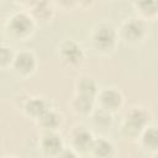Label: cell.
I'll return each mask as SVG.
<instances>
[{"label":"cell","mask_w":158,"mask_h":158,"mask_svg":"<svg viewBox=\"0 0 158 158\" xmlns=\"http://www.w3.org/2000/svg\"><path fill=\"white\" fill-rule=\"evenodd\" d=\"M115 37H116V35H115V31H114L112 26L102 23L95 30L94 42L98 47H100L102 49H106V48H110L114 44Z\"/></svg>","instance_id":"cell-1"},{"label":"cell","mask_w":158,"mask_h":158,"mask_svg":"<svg viewBox=\"0 0 158 158\" xmlns=\"http://www.w3.org/2000/svg\"><path fill=\"white\" fill-rule=\"evenodd\" d=\"M9 26L14 33H16L17 36H23L31 31L32 22H31V19L25 14H17L11 19Z\"/></svg>","instance_id":"cell-2"},{"label":"cell","mask_w":158,"mask_h":158,"mask_svg":"<svg viewBox=\"0 0 158 158\" xmlns=\"http://www.w3.org/2000/svg\"><path fill=\"white\" fill-rule=\"evenodd\" d=\"M60 53L64 60L69 62V63H77L80 60L81 58V51L80 47L77 46L74 42L72 41H67L62 44L60 47Z\"/></svg>","instance_id":"cell-3"},{"label":"cell","mask_w":158,"mask_h":158,"mask_svg":"<svg viewBox=\"0 0 158 158\" xmlns=\"http://www.w3.org/2000/svg\"><path fill=\"white\" fill-rule=\"evenodd\" d=\"M35 67V57L28 52H21L15 58V68L21 73H30Z\"/></svg>","instance_id":"cell-4"},{"label":"cell","mask_w":158,"mask_h":158,"mask_svg":"<svg viewBox=\"0 0 158 158\" xmlns=\"http://www.w3.org/2000/svg\"><path fill=\"white\" fill-rule=\"evenodd\" d=\"M147 121V116L142 110H133L128 116H127V121H126V126L125 128H130L135 132H138L139 128L146 123Z\"/></svg>","instance_id":"cell-5"},{"label":"cell","mask_w":158,"mask_h":158,"mask_svg":"<svg viewBox=\"0 0 158 158\" xmlns=\"http://www.w3.org/2000/svg\"><path fill=\"white\" fill-rule=\"evenodd\" d=\"M144 33V26L139 21H130L123 27V35L130 41L139 40Z\"/></svg>","instance_id":"cell-6"},{"label":"cell","mask_w":158,"mask_h":158,"mask_svg":"<svg viewBox=\"0 0 158 158\" xmlns=\"http://www.w3.org/2000/svg\"><path fill=\"white\" fill-rule=\"evenodd\" d=\"M101 102L105 106V109H116L121 104V95L115 90H105L101 94Z\"/></svg>","instance_id":"cell-7"},{"label":"cell","mask_w":158,"mask_h":158,"mask_svg":"<svg viewBox=\"0 0 158 158\" xmlns=\"http://www.w3.org/2000/svg\"><path fill=\"white\" fill-rule=\"evenodd\" d=\"M42 147L47 153H56L60 149V139L53 133H47L42 139Z\"/></svg>","instance_id":"cell-8"},{"label":"cell","mask_w":158,"mask_h":158,"mask_svg":"<svg viewBox=\"0 0 158 158\" xmlns=\"http://www.w3.org/2000/svg\"><path fill=\"white\" fill-rule=\"evenodd\" d=\"M74 142H75V146L78 147V149H83V151H86L89 148H91L93 146V137L88 132V131H80L75 135L74 137Z\"/></svg>","instance_id":"cell-9"},{"label":"cell","mask_w":158,"mask_h":158,"mask_svg":"<svg viewBox=\"0 0 158 158\" xmlns=\"http://www.w3.org/2000/svg\"><path fill=\"white\" fill-rule=\"evenodd\" d=\"M40 121L42 123L43 127L51 130V128H54L58 126L59 123V117L54 114V112H48V111H44L40 117Z\"/></svg>","instance_id":"cell-10"},{"label":"cell","mask_w":158,"mask_h":158,"mask_svg":"<svg viewBox=\"0 0 158 158\" xmlns=\"http://www.w3.org/2000/svg\"><path fill=\"white\" fill-rule=\"evenodd\" d=\"M91 148L94 149L95 154L98 156H110L111 152H112V146L111 143H109L107 141H104V139H99L96 142H93V146Z\"/></svg>","instance_id":"cell-11"},{"label":"cell","mask_w":158,"mask_h":158,"mask_svg":"<svg viewBox=\"0 0 158 158\" xmlns=\"http://www.w3.org/2000/svg\"><path fill=\"white\" fill-rule=\"evenodd\" d=\"M26 110H27L28 114L40 117V116L46 111V105H44V102H43L42 100L35 99V100L28 101V104L26 105Z\"/></svg>","instance_id":"cell-12"},{"label":"cell","mask_w":158,"mask_h":158,"mask_svg":"<svg viewBox=\"0 0 158 158\" xmlns=\"http://www.w3.org/2000/svg\"><path fill=\"white\" fill-rule=\"evenodd\" d=\"M95 91H96V86H95V83L91 79L84 78L83 80H80V83H79V93L80 94L79 95L91 98Z\"/></svg>","instance_id":"cell-13"},{"label":"cell","mask_w":158,"mask_h":158,"mask_svg":"<svg viewBox=\"0 0 158 158\" xmlns=\"http://www.w3.org/2000/svg\"><path fill=\"white\" fill-rule=\"evenodd\" d=\"M74 107L80 112H88L91 107V98L79 95L74 101Z\"/></svg>","instance_id":"cell-14"},{"label":"cell","mask_w":158,"mask_h":158,"mask_svg":"<svg viewBox=\"0 0 158 158\" xmlns=\"http://www.w3.org/2000/svg\"><path fill=\"white\" fill-rule=\"evenodd\" d=\"M143 141L151 148H156L157 147V132H156V128L154 127H152L151 130H148L146 132Z\"/></svg>","instance_id":"cell-15"},{"label":"cell","mask_w":158,"mask_h":158,"mask_svg":"<svg viewBox=\"0 0 158 158\" xmlns=\"http://www.w3.org/2000/svg\"><path fill=\"white\" fill-rule=\"evenodd\" d=\"M138 6L141 7L142 11L149 14V12H156V1L154 0H139Z\"/></svg>","instance_id":"cell-16"},{"label":"cell","mask_w":158,"mask_h":158,"mask_svg":"<svg viewBox=\"0 0 158 158\" xmlns=\"http://www.w3.org/2000/svg\"><path fill=\"white\" fill-rule=\"evenodd\" d=\"M11 60V52L6 47H0V64H6Z\"/></svg>","instance_id":"cell-17"},{"label":"cell","mask_w":158,"mask_h":158,"mask_svg":"<svg viewBox=\"0 0 158 158\" xmlns=\"http://www.w3.org/2000/svg\"><path fill=\"white\" fill-rule=\"evenodd\" d=\"M22 1H30V0H22Z\"/></svg>","instance_id":"cell-18"}]
</instances>
